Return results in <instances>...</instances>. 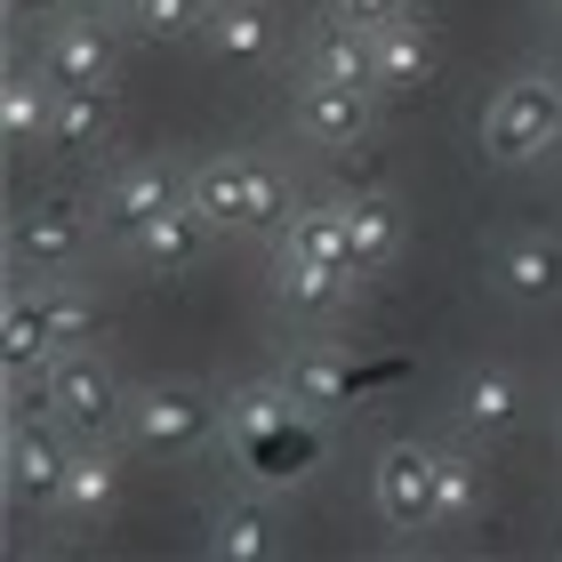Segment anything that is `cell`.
Segmentation results:
<instances>
[{"label": "cell", "mask_w": 562, "mask_h": 562, "mask_svg": "<svg viewBox=\"0 0 562 562\" xmlns=\"http://www.w3.org/2000/svg\"><path fill=\"white\" fill-rule=\"evenodd\" d=\"M314 411L281 386V378H249V386L225 394V442L234 458L249 467V482H266V491H297L305 474H314Z\"/></svg>", "instance_id": "1"}, {"label": "cell", "mask_w": 562, "mask_h": 562, "mask_svg": "<svg viewBox=\"0 0 562 562\" xmlns=\"http://www.w3.org/2000/svg\"><path fill=\"white\" fill-rule=\"evenodd\" d=\"M482 153L498 169H530L562 153V105H554V72H515L498 81V97L482 105Z\"/></svg>", "instance_id": "2"}, {"label": "cell", "mask_w": 562, "mask_h": 562, "mask_svg": "<svg viewBox=\"0 0 562 562\" xmlns=\"http://www.w3.org/2000/svg\"><path fill=\"white\" fill-rule=\"evenodd\" d=\"M210 434H225V394L193 386V378H161V386L130 394V442L153 458H193Z\"/></svg>", "instance_id": "3"}, {"label": "cell", "mask_w": 562, "mask_h": 562, "mask_svg": "<svg viewBox=\"0 0 562 562\" xmlns=\"http://www.w3.org/2000/svg\"><path fill=\"white\" fill-rule=\"evenodd\" d=\"M41 378H48V418H57L72 442H105V434L121 426V402H130V394H121V378H113L105 353L65 346Z\"/></svg>", "instance_id": "4"}, {"label": "cell", "mask_w": 562, "mask_h": 562, "mask_svg": "<svg viewBox=\"0 0 562 562\" xmlns=\"http://www.w3.org/2000/svg\"><path fill=\"white\" fill-rule=\"evenodd\" d=\"M65 467H72V434L57 418H9V442H0V474H9V498L24 515H57L65 498Z\"/></svg>", "instance_id": "5"}, {"label": "cell", "mask_w": 562, "mask_h": 562, "mask_svg": "<svg viewBox=\"0 0 562 562\" xmlns=\"http://www.w3.org/2000/svg\"><path fill=\"white\" fill-rule=\"evenodd\" d=\"M186 201H193V169H177V161H161V153H145V161H121V169H113L105 201H97V225H105L113 241H137L153 217L186 210Z\"/></svg>", "instance_id": "6"}, {"label": "cell", "mask_w": 562, "mask_h": 562, "mask_svg": "<svg viewBox=\"0 0 562 562\" xmlns=\"http://www.w3.org/2000/svg\"><path fill=\"white\" fill-rule=\"evenodd\" d=\"M89 225H97V210H89V201H72V193L24 201L16 225H9V258H16V273H72V266H81Z\"/></svg>", "instance_id": "7"}, {"label": "cell", "mask_w": 562, "mask_h": 562, "mask_svg": "<svg viewBox=\"0 0 562 562\" xmlns=\"http://www.w3.org/2000/svg\"><path fill=\"white\" fill-rule=\"evenodd\" d=\"M378 130V89L362 81H329V72H305L297 89V137L322 153H362Z\"/></svg>", "instance_id": "8"}, {"label": "cell", "mask_w": 562, "mask_h": 562, "mask_svg": "<svg viewBox=\"0 0 562 562\" xmlns=\"http://www.w3.org/2000/svg\"><path fill=\"white\" fill-rule=\"evenodd\" d=\"M370 506H378V522H386V530H402V539L434 530V450L426 442H386V450H378Z\"/></svg>", "instance_id": "9"}, {"label": "cell", "mask_w": 562, "mask_h": 562, "mask_svg": "<svg viewBox=\"0 0 562 562\" xmlns=\"http://www.w3.org/2000/svg\"><path fill=\"white\" fill-rule=\"evenodd\" d=\"M41 65L65 89H113L121 81V41H113L105 16H57L48 41H41Z\"/></svg>", "instance_id": "10"}, {"label": "cell", "mask_w": 562, "mask_h": 562, "mask_svg": "<svg viewBox=\"0 0 562 562\" xmlns=\"http://www.w3.org/2000/svg\"><path fill=\"white\" fill-rule=\"evenodd\" d=\"M0 362H9V386L16 378H41L57 362V338H48V297H41V273L9 281L0 297Z\"/></svg>", "instance_id": "11"}, {"label": "cell", "mask_w": 562, "mask_h": 562, "mask_svg": "<svg viewBox=\"0 0 562 562\" xmlns=\"http://www.w3.org/2000/svg\"><path fill=\"white\" fill-rule=\"evenodd\" d=\"M442 72V33L411 9L402 24H378V97H418Z\"/></svg>", "instance_id": "12"}, {"label": "cell", "mask_w": 562, "mask_h": 562, "mask_svg": "<svg viewBox=\"0 0 562 562\" xmlns=\"http://www.w3.org/2000/svg\"><path fill=\"white\" fill-rule=\"evenodd\" d=\"M522 426V370L506 362H474L458 378V434L467 442H498V434Z\"/></svg>", "instance_id": "13"}, {"label": "cell", "mask_w": 562, "mask_h": 562, "mask_svg": "<svg viewBox=\"0 0 562 562\" xmlns=\"http://www.w3.org/2000/svg\"><path fill=\"white\" fill-rule=\"evenodd\" d=\"M201 41H210V57H217V65L258 72V65H273V48H281V16L266 9V0H225V9H210Z\"/></svg>", "instance_id": "14"}, {"label": "cell", "mask_w": 562, "mask_h": 562, "mask_svg": "<svg viewBox=\"0 0 562 562\" xmlns=\"http://www.w3.org/2000/svg\"><path fill=\"white\" fill-rule=\"evenodd\" d=\"M491 273H498V290L515 305H554L562 297V241L554 234H506Z\"/></svg>", "instance_id": "15"}, {"label": "cell", "mask_w": 562, "mask_h": 562, "mask_svg": "<svg viewBox=\"0 0 562 562\" xmlns=\"http://www.w3.org/2000/svg\"><path fill=\"white\" fill-rule=\"evenodd\" d=\"M113 506H121V458L105 442H72V467H65V498H57V515L65 522H113Z\"/></svg>", "instance_id": "16"}, {"label": "cell", "mask_w": 562, "mask_h": 562, "mask_svg": "<svg viewBox=\"0 0 562 562\" xmlns=\"http://www.w3.org/2000/svg\"><path fill=\"white\" fill-rule=\"evenodd\" d=\"M210 234H217V225H210V217H201L193 201H186V210L153 217L145 234L130 241V249H137V266H145L153 281H177V273H193V266H201V249H210Z\"/></svg>", "instance_id": "17"}, {"label": "cell", "mask_w": 562, "mask_h": 562, "mask_svg": "<svg viewBox=\"0 0 562 562\" xmlns=\"http://www.w3.org/2000/svg\"><path fill=\"white\" fill-rule=\"evenodd\" d=\"M266 290H273V305H281V314L322 322V314H338V305H346L353 273H329V266H314V258H290V249H281V258H273V273H266Z\"/></svg>", "instance_id": "18"}, {"label": "cell", "mask_w": 562, "mask_h": 562, "mask_svg": "<svg viewBox=\"0 0 562 562\" xmlns=\"http://www.w3.org/2000/svg\"><path fill=\"white\" fill-rule=\"evenodd\" d=\"M346 234H353V281H378V273L402 258V201L353 193L346 201Z\"/></svg>", "instance_id": "19"}, {"label": "cell", "mask_w": 562, "mask_h": 562, "mask_svg": "<svg viewBox=\"0 0 562 562\" xmlns=\"http://www.w3.org/2000/svg\"><path fill=\"white\" fill-rule=\"evenodd\" d=\"M273 378H281V386H290L314 418H329V411H338V402L353 394V370H346V353H338V346H290Z\"/></svg>", "instance_id": "20"}, {"label": "cell", "mask_w": 562, "mask_h": 562, "mask_svg": "<svg viewBox=\"0 0 562 562\" xmlns=\"http://www.w3.org/2000/svg\"><path fill=\"white\" fill-rule=\"evenodd\" d=\"M48 113H57V72L48 65H16L9 89H0V137L9 145H48Z\"/></svg>", "instance_id": "21"}, {"label": "cell", "mask_w": 562, "mask_h": 562, "mask_svg": "<svg viewBox=\"0 0 562 562\" xmlns=\"http://www.w3.org/2000/svg\"><path fill=\"white\" fill-rule=\"evenodd\" d=\"M281 249L290 258H314L329 273H353V234H346V201L329 193V201H305V210L290 217V234H281Z\"/></svg>", "instance_id": "22"}, {"label": "cell", "mask_w": 562, "mask_h": 562, "mask_svg": "<svg viewBox=\"0 0 562 562\" xmlns=\"http://www.w3.org/2000/svg\"><path fill=\"white\" fill-rule=\"evenodd\" d=\"M97 145H113V89H65L57 81L48 153H97Z\"/></svg>", "instance_id": "23"}, {"label": "cell", "mask_w": 562, "mask_h": 562, "mask_svg": "<svg viewBox=\"0 0 562 562\" xmlns=\"http://www.w3.org/2000/svg\"><path fill=\"white\" fill-rule=\"evenodd\" d=\"M482 515V458L474 442L458 434L450 450H434V530H458Z\"/></svg>", "instance_id": "24"}, {"label": "cell", "mask_w": 562, "mask_h": 562, "mask_svg": "<svg viewBox=\"0 0 562 562\" xmlns=\"http://www.w3.org/2000/svg\"><path fill=\"white\" fill-rule=\"evenodd\" d=\"M193 210L217 225V234H241V210H249V153H210L193 161Z\"/></svg>", "instance_id": "25"}, {"label": "cell", "mask_w": 562, "mask_h": 562, "mask_svg": "<svg viewBox=\"0 0 562 562\" xmlns=\"http://www.w3.org/2000/svg\"><path fill=\"white\" fill-rule=\"evenodd\" d=\"M314 72H329V81H362V89H378V33L329 9V16H322V33H314Z\"/></svg>", "instance_id": "26"}, {"label": "cell", "mask_w": 562, "mask_h": 562, "mask_svg": "<svg viewBox=\"0 0 562 562\" xmlns=\"http://www.w3.org/2000/svg\"><path fill=\"white\" fill-rule=\"evenodd\" d=\"M210 554L217 562H273L281 554V530L258 498H234V506H217L210 515Z\"/></svg>", "instance_id": "27"}, {"label": "cell", "mask_w": 562, "mask_h": 562, "mask_svg": "<svg viewBox=\"0 0 562 562\" xmlns=\"http://www.w3.org/2000/svg\"><path fill=\"white\" fill-rule=\"evenodd\" d=\"M41 297H48V338H57V353L97 338V297L72 273H41Z\"/></svg>", "instance_id": "28"}, {"label": "cell", "mask_w": 562, "mask_h": 562, "mask_svg": "<svg viewBox=\"0 0 562 562\" xmlns=\"http://www.w3.org/2000/svg\"><path fill=\"white\" fill-rule=\"evenodd\" d=\"M210 9H217V0H130V24L145 41H201Z\"/></svg>", "instance_id": "29"}, {"label": "cell", "mask_w": 562, "mask_h": 562, "mask_svg": "<svg viewBox=\"0 0 562 562\" xmlns=\"http://www.w3.org/2000/svg\"><path fill=\"white\" fill-rule=\"evenodd\" d=\"M411 9H418V0H338V16H353V24H370V33H378V24H402Z\"/></svg>", "instance_id": "30"}, {"label": "cell", "mask_w": 562, "mask_h": 562, "mask_svg": "<svg viewBox=\"0 0 562 562\" xmlns=\"http://www.w3.org/2000/svg\"><path fill=\"white\" fill-rule=\"evenodd\" d=\"M9 9H16V16H41V24H57V16H72V9H81V0H9Z\"/></svg>", "instance_id": "31"}, {"label": "cell", "mask_w": 562, "mask_h": 562, "mask_svg": "<svg viewBox=\"0 0 562 562\" xmlns=\"http://www.w3.org/2000/svg\"><path fill=\"white\" fill-rule=\"evenodd\" d=\"M81 9H130V0H81Z\"/></svg>", "instance_id": "32"}, {"label": "cell", "mask_w": 562, "mask_h": 562, "mask_svg": "<svg viewBox=\"0 0 562 562\" xmlns=\"http://www.w3.org/2000/svg\"><path fill=\"white\" fill-rule=\"evenodd\" d=\"M554 105H562V65H554Z\"/></svg>", "instance_id": "33"}, {"label": "cell", "mask_w": 562, "mask_h": 562, "mask_svg": "<svg viewBox=\"0 0 562 562\" xmlns=\"http://www.w3.org/2000/svg\"><path fill=\"white\" fill-rule=\"evenodd\" d=\"M217 9H225V0H217Z\"/></svg>", "instance_id": "34"}]
</instances>
